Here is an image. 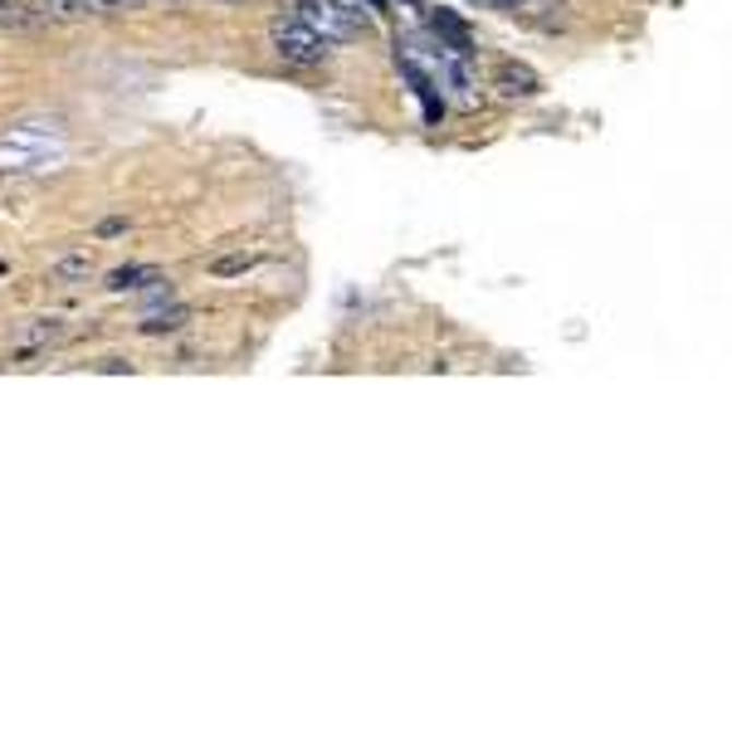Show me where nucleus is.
<instances>
[{
  "label": "nucleus",
  "mask_w": 732,
  "mask_h": 732,
  "mask_svg": "<svg viewBox=\"0 0 732 732\" xmlns=\"http://www.w3.org/2000/svg\"><path fill=\"white\" fill-rule=\"evenodd\" d=\"M98 371H108V376H118V371H132V362H122V357H108L98 366Z\"/></svg>",
  "instance_id": "nucleus-12"
},
{
  "label": "nucleus",
  "mask_w": 732,
  "mask_h": 732,
  "mask_svg": "<svg viewBox=\"0 0 732 732\" xmlns=\"http://www.w3.org/2000/svg\"><path fill=\"white\" fill-rule=\"evenodd\" d=\"M220 5H239V0H220Z\"/></svg>",
  "instance_id": "nucleus-14"
},
{
  "label": "nucleus",
  "mask_w": 732,
  "mask_h": 732,
  "mask_svg": "<svg viewBox=\"0 0 732 732\" xmlns=\"http://www.w3.org/2000/svg\"><path fill=\"white\" fill-rule=\"evenodd\" d=\"M59 338V322L55 318H35L25 332H20V347H15V362H29L39 347H49V342Z\"/></svg>",
  "instance_id": "nucleus-7"
},
{
  "label": "nucleus",
  "mask_w": 732,
  "mask_h": 732,
  "mask_svg": "<svg viewBox=\"0 0 732 732\" xmlns=\"http://www.w3.org/2000/svg\"><path fill=\"white\" fill-rule=\"evenodd\" d=\"M152 274H156L152 264H122V269H113V274L103 279V288H108V293H138Z\"/></svg>",
  "instance_id": "nucleus-9"
},
{
  "label": "nucleus",
  "mask_w": 732,
  "mask_h": 732,
  "mask_svg": "<svg viewBox=\"0 0 732 732\" xmlns=\"http://www.w3.org/2000/svg\"><path fill=\"white\" fill-rule=\"evenodd\" d=\"M274 49H279V59L284 64H298V69H318V64H328V55H332V45L318 35V29H308L303 20H274Z\"/></svg>",
  "instance_id": "nucleus-2"
},
{
  "label": "nucleus",
  "mask_w": 732,
  "mask_h": 732,
  "mask_svg": "<svg viewBox=\"0 0 732 732\" xmlns=\"http://www.w3.org/2000/svg\"><path fill=\"white\" fill-rule=\"evenodd\" d=\"M484 5H498V10H518L522 0H484Z\"/></svg>",
  "instance_id": "nucleus-13"
},
{
  "label": "nucleus",
  "mask_w": 732,
  "mask_h": 732,
  "mask_svg": "<svg viewBox=\"0 0 732 732\" xmlns=\"http://www.w3.org/2000/svg\"><path fill=\"white\" fill-rule=\"evenodd\" d=\"M249 264H255L249 255H225V259H215V264H211V274L215 279H229V274H245Z\"/></svg>",
  "instance_id": "nucleus-10"
},
{
  "label": "nucleus",
  "mask_w": 732,
  "mask_h": 732,
  "mask_svg": "<svg viewBox=\"0 0 732 732\" xmlns=\"http://www.w3.org/2000/svg\"><path fill=\"white\" fill-rule=\"evenodd\" d=\"M186 322H191V308L186 303H172V308H152L142 318V332L146 338H162V332H181Z\"/></svg>",
  "instance_id": "nucleus-6"
},
{
  "label": "nucleus",
  "mask_w": 732,
  "mask_h": 732,
  "mask_svg": "<svg viewBox=\"0 0 732 732\" xmlns=\"http://www.w3.org/2000/svg\"><path fill=\"white\" fill-rule=\"evenodd\" d=\"M401 79L415 88V98L425 103V118L435 122L439 113H445V103H439V93H435V79H430V73H425L421 64H415V59H401Z\"/></svg>",
  "instance_id": "nucleus-4"
},
{
  "label": "nucleus",
  "mask_w": 732,
  "mask_h": 732,
  "mask_svg": "<svg viewBox=\"0 0 732 732\" xmlns=\"http://www.w3.org/2000/svg\"><path fill=\"white\" fill-rule=\"evenodd\" d=\"M293 20L318 29L328 45H352V39H362L371 29V15H362L357 0H298Z\"/></svg>",
  "instance_id": "nucleus-1"
},
{
  "label": "nucleus",
  "mask_w": 732,
  "mask_h": 732,
  "mask_svg": "<svg viewBox=\"0 0 732 732\" xmlns=\"http://www.w3.org/2000/svg\"><path fill=\"white\" fill-rule=\"evenodd\" d=\"M55 284H64V288H73V284H88L93 279V255H64V259H55Z\"/></svg>",
  "instance_id": "nucleus-8"
},
{
  "label": "nucleus",
  "mask_w": 732,
  "mask_h": 732,
  "mask_svg": "<svg viewBox=\"0 0 732 732\" xmlns=\"http://www.w3.org/2000/svg\"><path fill=\"white\" fill-rule=\"evenodd\" d=\"M430 25H435V35H439V39H449V55H454V59H469V55H474V39H469V29L459 25V20L449 15V10H435Z\"/></svg>",
  "instance_id": "nucleus-5"
},
{
  "label": "nucleus",
  "mask_w": 732,
  "mask_h": 732,
  "mask_svg": "<svg viewBox=\"0 0 732 732\" xmlns=\"http://www.w3.org/2000/svg\"><path fill=\"white\" fill-rule=\"evenodd\" d=\"M118 235H128V220H122V215H113V220H103V225H98V239H118Z\"/></svg>",
  "instance_id": "nucleus-11"
},
{
  "label": "nucleus",
  "mask_w": 732,
  "mask_h": 732,
  "mask_svg": "<svg viewBox=\"0 0 732 732\" xmlns=\"http://www.w3.org/2000/svg\"><path fill=\"white\" fill-rule=\"evenodd\" d=\"M494 88L504 93V98H538V93H542V79H538V73H532L528 64H498Z\"/></svg>",
  "instance_id": "nucleus-3"
}]
</instances>
